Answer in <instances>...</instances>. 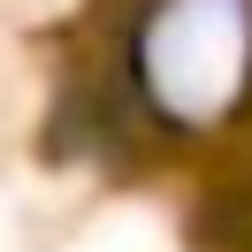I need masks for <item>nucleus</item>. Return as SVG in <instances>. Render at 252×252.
Segmentation results:
<instances>
[{
  "mask_svg": "<svg viewBox=\"0 0 252 252\" xmlns=\"http://www.w3.org/2000/svg\"><path fill=\"white\" fill-rule=\"evenodd\" d=\"M191 237L199 252H252V168L214 176L191 206Z\"/></svg>",
  "mask_w": 252,
  "mask_h": 252,
  "instance_id": "obj_1",
  "label": "nucleus"
}]
</instances>
